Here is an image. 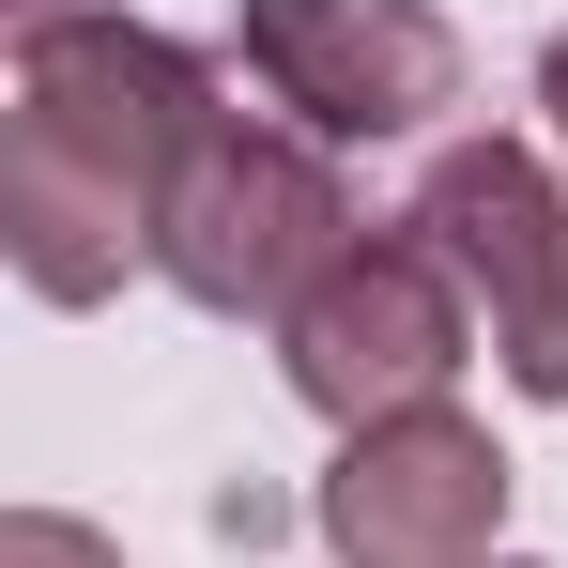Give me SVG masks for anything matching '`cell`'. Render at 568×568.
I'll use <instances>...</instances> for the list:
<instances>
[{
  "label": "cell",
  "instance_id": "277c9868",
  "mask_svg": "<svg viewBox=\"0 0 568 568\" xmlns=\"http://www.w3.org/2000/svg\"><path fill=\"white\" fill-rule=\"evenodd\" d=\"M231 62L307 139H415L462 108V31L430 0H231Z\"/></svg>",
  "mask_w": 568,
  "mask_h": 568
},
{
  "label": "cell",
  "instance_id": "ba28073f",
  "mask_svg": "<svg viewBox=\"0 0 568 568\" xmlns=\"http://www.w3.org/2000/svg\"><path fill=\"white\" fill-rule=\"evenodd\" d=\"M538 108H554V139H568V31L538 47Z\"/></svg>",
  "mask_w": 568,
  "mask_h": 568
},
{
  "label": "cell",
  "instance_id": "9c48e42d",
  "mask_svg": "<svg viewBox=\"0 0 568 568\" xmlns=\"http://www.w3.org/2000/svg\"><path fill=\"white\" fill-rule=\"evenodd\" d=\"M491 568H538V554H491Z\"/></svg>",
  "mask_w": 568,
  "mask_h": 568
},
{
  "label": "cell",
  "instance_id": "7a4b0ae2",
  "mask_svg": "<svg viewBox=\"0 0 568 568\" xmlns=\"http://www.w3.org/2000/svg\"><path fill=\"white\" fill-rule=\"evenodd\" d=\"M338 246H354V200H338V170L307 154V139H262V123H231L215 108V139L185 154V185H170V215H154V277L200 292V307H307V292L338 277Z\"/></svg>",
  "mask_w": 568,
  "mask_h": 568
},
{
  "label": "cell",
  "instance_id": "3957f363",
  "mask_svg": "<svg viewBox=\"0 0 568 568\" xmlns=\"http://www.w3.org/2000/svg\"><path fill=\"white\" fill-rule=\"evenodd\" d=\"M277 338H292V399H307V415L384 430V415H430V399L462 384V277H446V246L399 215V231H354V246H338V277L307 292Z\"/></svg>",
  "mask_w": 568,
  "mask_h": 568
},
{
  "label": "cell",
  "instance_id": "5b68a950",
  "mask_svg": "<svg viewBox=\"0 0 568 568\" xmlns=\"http://www.w3.org/2000/svg\"><path fill=\"white\" fill-rule=\"evenodd\" d=\"M415 231H430L446 277L491 307L507 384H523V399H568V185L523 139H462V154L415 185Z\"/></svg>",
  "mask_w": 568,
  "mask_h": 568
},
{
  "label": "cell",
  "instance_id": "6da1fadb",
  "mask_svg": "<svg viewBox=\"0 0 568 568\" xmlns=\"http://www.w3.org/2000/svg\"><path fill=\"white\" fill-rule=\"evenodd\" d=\"M215 139V78L200 47L139 31V16H47L16 31V123H0V246L47 307L123 292L154 262V215Z\"/></svg>",
  "mask_w": 568,
  "mask_h": 568
},
{
  "label": "cell",
  "instance_id": "52a82bcc",
  "mask_svg": "<svg viewBox=\"0 0 568 568\" xmlns=\"http://www.w3.org/2000/svg\"><path fill=\"white\" fill-rule=\"evenodd\" d=\"M0 568H123L93 538V523H62V507H16V523H0Z\"/></svg>",
  "mask_w": 568,
  "mask_h": 568
},
{
  "label": "cell",
  "instance_id": "8992f818",
  "mask_svg": "<svg viewBox=\"0 0 568 568\" xmlns=\"http://www.w3.org/2000/svg\"><path fill=\"white\" fill-rule=\"evenodd\" d=\"M491 523H507V446L446 399L354 430L323 476V554L338 568H491Z\"/></svg>",
  "mask_w": 568,
  "mask_h": 568
}]
</instances>
